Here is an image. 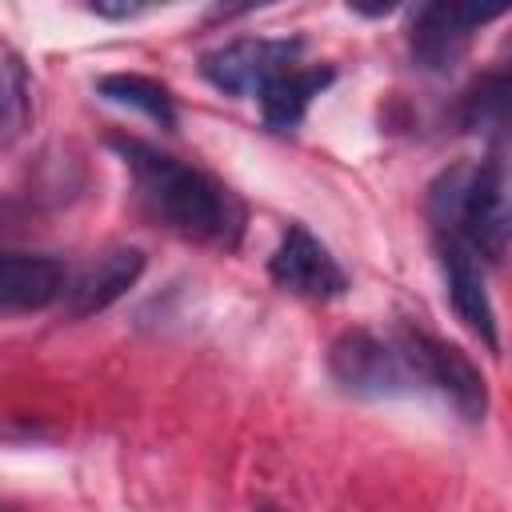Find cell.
Here are the masks:
<instances>
[{"mask_svg": "<svg viewBox=\"0 0 512 512\" xmlns=\"http://www.w3.org/2000/svg\"><path fill=\"white\" fill-rule=\"evenodd\" d=\"M108 148L132 172L140 204L172 232L216 248H236L244 236V204L212 172L160 152L136 136H108Z\"/></svg>", "mask_w": 512, "mask_h": 512, "instance_id": "cell-1", "label": "cell"}, {"mask_svg": "<svg viewBox=\"0 0 512 512\" xmlns=\"http://www.w3.org/2000/svg\"><path fill=\"white\" fill-rule=\"evenodd\" d=\"M428 216L440 236L460 240L476 260L500 264L508 248V192L504 164H452L428 188Z\"/></svg>", "mask_w": 512, "mask_h": 512, "instance_id": "cell-2", "label": "cell"}, {"mask_svg": "<svg viewBox=\"0 0 512 512\" xmlns=\"http://www.w3.org/2000/svg\"><path fill=\"white\" fill-rule=\"evenodd\" d=\"M396 348H400L404 364L412 368L416 384H432L436 392H444L464 420H472V424L484 420V412H488V380L468 360V352H460L456 344H448L440 336L416 332V328H404L396 336Z\"/></svg>", "mask_w": 512, "mask_h": 512, "instance_id": "cell-3", "label": "cell"}, {"mask_svg": "<svg viewBox=\"0 0 512 512\" xmlns=\"http://www.w3.org/2000/svg\"><path fill=\"white\" fill-rule=\"evenodd\" d=\"M300 36H240L200 56V76L224 96H260L280 72L296 68Z\"/></svg>", "mask_w": 512, "mask_h": 512, "instance_id": "cell-4", "label": "cell"}, {"mask_svg": "<svg viewBox=\"0 0 512 512\" xmlns=\"http://www.w3.org/2000/svg\"><path fill=\"white\" fill-rule=\"evenodd\" d=\"M328 372L352 396H400L416 388L412 368L404 364L400 348L372 336L368 328H348L328 344Z\"/></svg>", "mask_w": 512, "mask_h": 512, "instance_id": "cell-5", "label": "cell"}, {"mask_svg": "<svg viewBox=\"0 0 512 512\" xmlns=\"http://www.w3.org/2000/svg\"><path fill=\"white\" fill-rule=\"evenodd\" d=\"M500 8H472V4H424L408 28V52L424 72H448L468 52L472 36L496 20Z\"/></svg>", "mask_w": 512, "mask_h": 512, "instance_id": "cell-6", "label": "cell"}, {"mask_svg": "<svg viewBox=\"0 0 512 512\" xmlns=\"http://www.w3.org/2000/svg\"><path fill=\"white\" fill-rule=\"evenodd\" d=\"M268 276L284 292H296L308 300H332V296H344V288H348V276L336 264V256L328 252V244L316 240L304 224L284 228L276 252L268 256Z\"/></svg>", "mask_w": 512, "mask_h": 512, "instance_id": "cell-7", "label": "cell"}, {"mask_svg": "<svg viewBox=\"0 0 512 512\" xmlns=\"http://www.w3.org/2000/svg\"><path fill=\"white\" fill-rule=\"evenodd\" d=\"M436 256H440V272H444V292L452 312L492 348L500 352V328H496V308L488 300L484 276H480V260L452 236L436 232Z\"/></svg>", "mask_w": 512, "mask_h": 512, "instance_id": "cell-8", "label": "cell"}, {"mask_svg": "<svg viewBox=\"0 0 512 512\" xmlns=\"http://www.w3.org/2000/svg\"><path fill=\"white\" fill-rule=\"evenodd\" d=\"M140 276H144V252L140 248H108L64 284V296H60L64 312L76 320L96 316V312L112 308Z\"/></svg>", "mask_w": 512, "mask_h": 512, "instance_id": "cell-9", "label": "cell"}, {"mask_svg": "<svg viewBox=\"0 0 512 512\" xmlns=\"http://www.w3.org/2000/svg\"><path fill=\"white\" fill-rule=\"evenodd\" d=\"M68 272L52 256L0 252V312H36L64 296Z\"/></svg>", "mask_w": 512, "mask_h": 512, "instance_id": "cell-10", "label": "cell"}, {"mask_svg": "<svg viewBox=\"0 0 512 512\" xmlns=\"http://www.w3.org/2000/svg\"><path fill=\"white\" fill-rule=\"evenodd\" d=\"M336 68L332 64H316V68H288L280 72L264 92H260V116L264 128L272 132H296L312 108V100L332 88Z\"/></svg>", "mask_w": 512, "mask_h": 512, "instance_id": "cell-11", "label": "cell"}, {"mask_svg": "<svg viewBox=\"0 0 512 512\" xmlns=\"http://www.w3.org/2000/svg\"><path fill=\"white\" fill-rule=\"evenodd\" d=\"M96 92L104 100H112V104H124V108L144 112L164 132H176V104H172V92L160 80L140 76V72H108V76L96 80Z\"/></svg>", "mask_w": 512, "mask_h": 512, "instance_id": "cell-12", "label": "cell"}, {"mask_svg": "<svg viewBox=\"0 0 512 512\" xmlns=\"http://www.w3.org/2000/svg\"><path fill=\"white\" fill-rule=\"evenodd\" d=\"M504 120H508V72H488L460 96L456 124L464 132H488V128H504Z\"/></svg>", "mask_w": 512, "mask_h": 512, "instance_id": "cell-13", "label": "cell"}, {"mask_svg": "<svg viewBox=\"0 0 512 512\" xmlns=\"http://www.w3.org/2000/svg\"><path fill=\"white\" fill-rule=\"evenodd\" d=\"M28 116H32L28 68L16 56H0V148L24 136Z\"/></svg>", "mask_w": 512, "mask_h": 512, "instance_id": "cell-14", "label": "cell"}, {"mask_svg": "<svg viewBox=\"0 0 512 512\" xmlns=\"http://www.w3.org/2000/svg\"><path fill=\"white\" fill-rule=\"evenodd\" d=\"M88 12L100 16V20H132V16H144L148 4H104V0H92Z\"/></svg>", "mask_w": 512, "mask_h": 512, "instance_id": "cell-15", "label": "cell"}, {"mask_svg": "<svg viewBox=\"0 0 512 512\" xmlns=\"http://www.w3.org/2000/svg\"><path fill=\"white\" fill-rule=\"evenodd\" d=\"M256 512H284V508H276V504H260Z\"/></svg>", "mask_w": 512, "mask_h": 512, "instance_id": "cell-16", "label": "cell"}, {"mask_svg": "<svg viewBox=\"0 0 512 512\" xmlns=\"http://www.w3.org/2000/svg\"><path fill=\"white\" fill-rule=\"evenodd\" d=\"M8 220V204H4V196H0V224Z\"/></svg>", "mask_w": 512, "mask_h": 512, "instance_id": "cell-17", "label": "cell"}]
</instances>
